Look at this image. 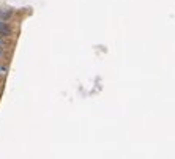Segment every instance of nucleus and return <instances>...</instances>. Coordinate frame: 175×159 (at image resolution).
Masks as SVG:
<instances>
[{"instance_id": "7ed1b4c3", "label": "nucleus", "mask_w": 175, "mask_h": 159, "mask_svg": "<svg viewBox=\"0 0 175 159\" xmlns=\"http://www.w3.org/2000/svg\"><path fill=\"white\" fill-rule=\"evenodd\" d=\"M7 71H8L7 66H2V65H0V76H5V74H7Z\"/></svg>"}, {"instance_id": "39448f33", "label": "nucleus", "mask_w": 175, "mask_h": 159, "mask_svg": "<svg viewBox=\"0 0 175 159\" xmlns=\"http://www.w3.org/2000/svg\"><path fill=\"white\" fill-rule=\"evenodd\" d=\"M2 57H3V51L0 49V58H2Z\"/></svg>"}, {"instance_id": "f257e3e1", "label": "nucleus", "mask_w": 175, "mask_h": 159, "mask_svg": "<svg viewBox=\"0 0 175 159\" xmlns=\"http://www.w3.org/2000/svg\"><path fill=\"white\" fill-rule=\"evenodd\" d=\"M13 33V29L10 27L7 22H3V21H0V36H10Z\"/></svg>"}, {"instance_id": "f03ea898", "label": "nucleus", "mask_w": 175, "mask_h": 159, "mask_svg": "<svg viewBox=\"0 0 175 159\" xmlns=\"http://www.w3.org/2000/svg\"><path fill=\"white\" fill-rule=\"evenodd\" d=\"M10 16H11V11L7 8H0V21H5V19H8Z\"/></svg>"}, {"instance_id": "20e7f679", "label": "nucleus", "mask_w": 175, "mask_h": 159, "mask_svg": "<svg viewBox=\"0 0 175 159\" xmlns=\"http://www.w3.org/2000/svg\"><path fill=\"white\" fill-rule=\"evenodd\" d=\"M3 47H7V41L3 40V36H0V49H3Z\"/></svg>"}]
</instances>
